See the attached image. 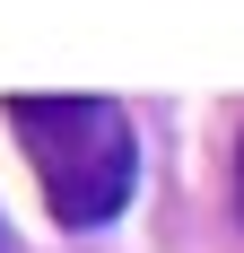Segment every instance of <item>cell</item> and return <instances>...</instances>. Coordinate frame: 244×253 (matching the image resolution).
<instances>
[{
	"label": "cell",
	"mask_w": 244,
	"mask_h": 253,
	"mask_svg": "<svg viewBox=\"0 0 244 253\" xmlns=\"http://www.w3.org/2000/svg\"><path fill=\"white\" fill-rule=\"evenodd\" d=\"M9 131L26 140L61 227H105L140 192V131L114 96H9Z\"/></svg>",
	"instance_id": "obj_1"
}]
</instances>
